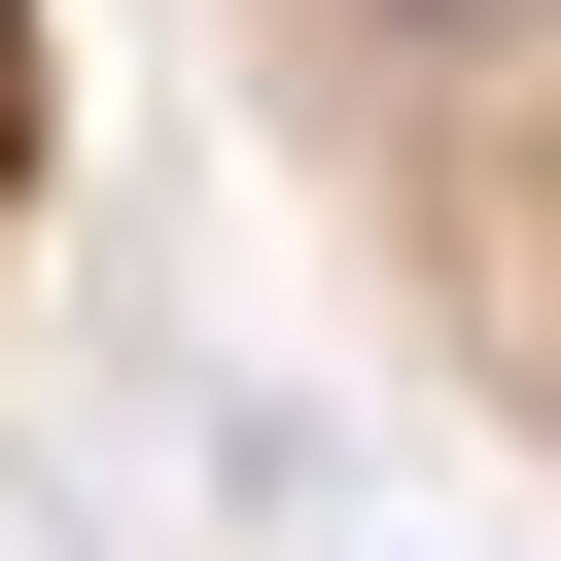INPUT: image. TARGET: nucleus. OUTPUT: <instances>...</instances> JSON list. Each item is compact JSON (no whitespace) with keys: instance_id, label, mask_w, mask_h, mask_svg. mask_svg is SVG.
<instances>
[{"instance_id":"obj_2","label":"nucleus","mask_w":561,"mask_h":561,"mask_svg":"<svg viewBox=\"0 0 561 561\" xmlns=\"http://www.w3.org/2000/svg\"><path fill=\"white\" fill-rule=\"evenodd\" d=\"M35 140H70V0H0V245H35Z\"/></svg>"},{"instance_id":"obj_1","label":"nucleus","mask_w":561,"mask_h":561,"mask_svg":"<svg viewBox=\"0 0 561 561\" xmlns=\"http://www.w3.org/2000/svg\"><path fill=\"white\" fill-rule=\"evenodd\" d=\"M316 280L561 491V0H210Z\"/></svg>"}]
</instances>
